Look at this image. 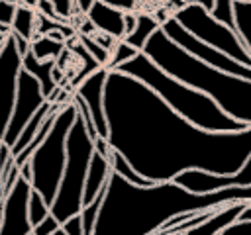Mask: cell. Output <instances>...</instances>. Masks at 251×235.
Returning <instances> with one entry per match:
<instances>
[{"label":"cell","mask_w":251,"mask_h":235,"mask_svg":"<svg viewBox=\"0 0 251 235\" xmlns=\"http://www.w3.org/2000/svg\"><path fill=\"white\" fill-rule=\"evenodd\" d=\"M210 16L214 20H218L220 24L235 29V22H233V0H214V4L210 8Z\"/></svg>","instance_id":"4316f807"},{"label":"cell","mask_w":251,"mask_h":235,"mask_svg":"<svg viewBox=\"0 0 251 235\" xmlns=\"http://www.w3.org/2000/svg\"><path fill=\"white\" fill-rule=\"evenodd\" d=\"M16 6H18V4L0 0V25H8V27H10L12 18H14V12H16Z\"/></svg>","instance_id":"d6a6232c"},{"label":"cell","mask_w":251,"mask_h":235,"mask_svg":"<svg viewBox=\"0 0 251 235\" xmlns=\"http://www.w3.org/2000/svg\"><path fill=\"white\" fill-rule=\"evenodd\" d=\"M20 70H22V55L16 47L12 33H8L0 43V139L12 114Z\"/></svg>","instance_id":"30bf717a"},{"label":"cell","mask_w":251,"mask_h":235,"mask_svg":"<svg viewBox=\"0 0 251 235\" xmlns=\"http://www.w3.org/2000/svg\"><path fill=\"white\" fill-rule=\"evenodd\" d=\"M35 12H37V14L47 16V18H51V20H59V18L55 16L53 4H51L49 0H37V4H35ZM59 22H61V20H59Z\"/></svg>","instance_id":"836d02e7"},{"label":"cell","mask_w":251,"mask_h":235,"mask_svg":"<svg viewBox=\"0 0 251 235\" xmlns=\"http://www.w3.org/2000/svg\"><path fill=\"white\" fill-rule=\"evenodd\" d=\"M184 2H190V0H184Z\"/></svg>","instance_id":"bcb514c9"},{"label":"cell","mask_w":251,"mask_h":235,"mask_svg":"<svg viewBox=\"0 0 251 235\" xmlns=\"http://www.w3.org/2000/svg\"><path fill=\"white\" fill-rule=\"evenodd\" d=\"M135 53H139V51H137V49H133L131 45H127L124 39H118V41L114 43V47L110 49V59H108L106 69H108V70H114L118 65H122V63H126V61H129Z\"/></svg>","instance_id":"484cf974"},{"label":"cell","mask_w":251,"mask_h":235,"mask_svg":"<svg viewBox=\"0 0 251 235\" xmlns=\"http://www.w3.org/2000/svg\"><path fill=\"white\" fill-rule=\"evenodd\" d=\"M92 153H94V139L90 137L80 114L76 112V118L67 133L63 174L55 198L49 206V213L59 223L78 213L82 208V188Z\"/></svg>","instance_id":"5b68a950"},{"label":"cell","mask_w":251,"mask_h":235,"mask_svg":"<svg viewBox=\"0 0 251 235\" xmlns=\"http://www.w3.org/2000/svg\"><path fill=\"white\" fill-rule=\"evenodd\" d=\"M124 27H126V35L135 27V14L133 12H124Z\"/></svg>","instance_id":"d590c367"},{"label":"cell","mask_w":251,"mask_h":235,"mask_svg":"<svg viewBox=\"0 0 251 235\" xmlns=\"http://www.w3.org/2000/svg\"><path fill=\"white\" fill-rule=\"evenodd\" d=\"M159 27H161V22L157 20V16H151V14H135V27L127 35H124L122 39L127 45H131L133 49L141 51L143 45L147 43V39L151 37V33L155 29H159Z\"/></svg>","instance_id":"ac0fdd59"},{"label":"cell","mask_w":251,"mask_h":235,"mask_svg":"<svg viewBox=\"0 0 251 235\" xmlns=\"http://www.w3.org/2000/svg\"><path fill=\"white\" fill-rule=\"evenodd\" d=\"M104 116L108 145L151 182L173 180L188 168L233 174L251 153V125L237 131L198 127L120 70H108Z\"/></svg>","instance_id":"6da1fadb"},{"label":"cell","mask_w":251,"mask_h":235,"mask_svg":"<svg viewBox=\"0 0 251 235\" xmlns=\"http://www.w3.org/2000/svg\"><path fill=\"white\" fill-rule=\"evenodd\" d=\"M237 219H251V202H247L245 204V208H243V212L239 213V217Z\"/></svg>","instance_id":"74e56055"},{"label":"cell","mask_w":251,"mask_h":235,"mask_svg":"<svg viewBox=\"0 0 251 235\" xmlns=\"http://www.w3.org/2000/svg\"><path fill=\"white\" fill-rule=\"evenodd\" d=\"M108 163H110V168H112V170H116L120 176H124V178H126L127 182H131V184H137V186H149V184H155V182H151V180L139 176V174L131 168V164H129L120 153H116L114 149L110 151Z\"/></svg>","instance_id":"603a6c76"},{"label":"cell","mask_w":251,"mask_h":235,"mask_svg":"<svg viewBox=\"0 0 251 235\" xmlns=\"http://www.w3.org/2000/svg\"><path fill=\"white\" fill-rule=\"evenodd\" d=\"M29 192H31L29 180L18 174L16 182L10 186V190L2 200L0 235H27L31 231V223L27 217Z\"/></svg>","instance_id":"8fae6325"},{"label":"cell","mask_w":251,"mask_h":235,"mask_svg":"<svg viewBox=\"0 0 251 235\" xmlns=\"http://www.w3.org/2000/svg\"><path fill=\"white\" fill-rule=\"evenodd\" d=\"M0 145H2V139H0ZM4 196H6V194H0V198H4Z\"/></svg>","instance_id":"7bdbcfd3"},{"label":"cell","mask_w":251,"mask_h":235,"mask_svg":"<svg viewBox=\"0 0 251 235\" xmlns=\"http://www.w3.org/2000/svg\"><path fill=\"white\" fill-rule=\"evenodd\" d=\"M92 2H94V0H75V6H76L82 14H86V10L92 6Z\"/></svg>","instance_id":"8d00e7d4"},{"label":"cell","mask_w":251,"mask_h":235,"mask_svg":"<svg viewBox=\"0 0 251 235\" xmlns=\"http://www.w3.org/2000/svg\"><path fill=\"white\" fill-rule=\"evenodd\" d=\"M141 53L165 72L204 92L229 118L251 125V80L227 74L194 57L171 37H167L161 27L151 33Z\"/></svg>","instance_id":"3957f363"},{"label":"cell","mask_w":251,"mask_h":235,"mask_svg":"<svg viewBox=\"0 0 251 235\" xmlns=\"http://www.w3.org/2000/svg\"><path fill=\"white\" fill-rule=\"evenodd\" d=\"M29 51L39 61H47V59L57 61L63 55V51H65V41L51 39L49 35H35L29 41Z\"/></svg>","instance_id":"7402d4cb"},{"label":"cell","mask_w":251,"mask_h":235,"mask_svg":"<svg viewBox=\"0 0 251 235\" xmlns=\"http://www.w3.org/2000/svg\"><path fill=\"white\" fill-rule=\"evenodd\" d=\"M76 118V106L73 100L65 102L53 123L51 129L47 131V135L43 137V141L33 149V153L27 157V166H29V184L31 190L39 192L41 198L51 206L61 174H63V166H65V145H67V133L73 125Z\"/></svg>","instance_id":"8992f818"},{"label":"cell","mask_w":251,"mask_h":235,"mask_svg":"<svg viewBox=\"0 0 251 235\" xmlns=\"http://www.w3.org/2000/svg\"><path fill=\"white\" fill-rule=\"evenodd\" d=\"M61 229H63L67 235H84V233H82V223H80V215H78V213H75V215H71L69 219H65V221L61 223Z\"/></svg>","instance_id":"1f68e13d"},{"label":"cell","mask_w":251,"mask_h":235,"mask_svg":"<svg viewBox=\"0 0 251 235\" xmlns=\"http://www.w3.org/2000/svg\"><path fill=\"white\" fill-rule=\"evenodd\" d=\"M35 22H37L35 8H27L24 4H18L14 18H12V24H10V31L31 41L35 37Z\"/></svg>","instance_id":"ffe728a7"},{"label":"cell","mask_w":251,"mask_h":235,"mask_svg":"<svg viewBox=\"0 0 251 235\" xmlns=\"http://www.w3.org/2000/svg\"><path fill=\"white\" fill-rule=\"evenodd\" d=\"M18 4H24V6H27V8H35V4H37V0H20Z\"/></svg>","instance_id":"ab89813d"},{"label":"cell","mask_w":251,"mask_h":235,"mask_svg":"<svg viewBox=\"0 0 251 235\" xmlns=\"http://www.w3.org/2000/svg\"><path fill=\"white\" fill-rule=\"evenodd\" d=\"M49 2L53 4L55 16H57L61 22L69 20V18L73 16V12H75V0H49Z\"/></svg>","instance_id":"4dcf8cb0"},{"label":"cell","mask_w":251,"mask_h":235,"mask_svg":"<svg viewBox=\"0 0 251 235\" xmlns=\"http://www.w3.org/2000/svg\"><path fill=\"white\" fill-rule=\"evenodd\" d=\"M45 102V96L41 92L39 82L27 72V70H20L18 74V86H16V96H14V104H12V114L8 119V125L2 133V143L12 147L20 135V131L24 129V125L27 123V119L35 114V110Z\"/></svg>","instance_id":"9c48e42d"},{"label":"cell","mask_w":251,"mask_h":235,"mask_svg":"<svg viewBox=\"0 0 251 235\" xmlns=\"http://www.w3.org/2000/svg\"><path fill=\"white\" fill-rule=\"evenodd\" d=\"M4 2H12V4H18L20 0H4Z\"/></svg>","instance_id":"b9f144b4"},{"label":"cell","mask_w":251,"mask_h":235,"mask_svg":"<svg viewBox=\"0 0 251 235\" xmlns=\"http://www.w3.org/2000/svg\"><path fill=\"white\" fill-rule=\"evenodd\" d=\"M90 24L98 29V31H104L116 39H122L126 35V27H124V12L102 2V0H94L92 6L86 10L84 14Z\"/></svg>","instance_id":"5bb4252c"},{"label":"cell","mask_w":251,"mask_h":235,"mask_svg":"<svg viewBox=\"0 0 251 235\" xmlns=\"http://www.w3.org/2000/svg\"><path fill=\"white\" fill-rule=\"evenodd\" d=\"M161 29L167 33V37H171L175 43H178L182 49H186L188 53H192L194 57L206 61L208 65L227 72V74H233V76H239V78H245V80H251V67L241 63V61H235L233 57L202 43L200 39H196L192 33H188L173 16L165 18L161 22Z\"/></svg>","instance_id":"ba28073f"},{"label":"cell","mask_w":251,"mask_h":235,"mask_svg":"<svg viewBox=\"0 0 251 235\" xmlns=\"http://www.w3.org/2000/svg\"><path fill=\"white\" fill-rule=\"evenodd\" d=\"M173 182H176L178 186L190 192H214L229 186H251V153L233 174H214L198 168H188L178 172L173 178Z\"/></svg>","instance_id":"7c38bea8"},{"label":"cell","mask_w":251,"mask_h":235,"mask_svg":"<svg viewBox=\"0 0 251 235\" xmlns=\"http://www.w3.org/2000/svg\"><path fill=\"white\" fill-rule=\"evenodd\" d=\"M102 2L114 6L122 12H133V8H135V0H102Z\"/></svg>","instance_id":"e575fe53"},{"label":"cell","mask_w":251,"mask_h":235,"mask_svg":"<svg viewBox=\"0 0 251 235\" xmlns=\"http://www.w3.org/2000/svg\"><path fill=\"white\" fill-rule=\"evenodd\" d=\"M110 163L104 155H100L98 151L92 153L90 163H88V170H86V178H84V188H82V206L90 204L96 194L106 186L108 176H110Z\"/></svg>","instance_id":"e0dca14e"},{"label":"cell","mask_w":251,"mask_h":235,"mask_svg":"<svg viewBox=\"0 0 251 235\" xmlns=\"http://www.w3.org/2000/svg\"><path fill=\"white\" fill-rule=\"evenodd\" d=\"M27 235H33V233H31V231H29V233H27Z\"/></svg>","instance_id":"f6af8a7d"},{"label":"cell","mask_w":251,"mask_h":235,"mask_svg":"<svg viewBox=\"0 0 251 235\" xmlns=\"http://www.w3.org/2000/svg\"><path fill=\"white\" fill-rule=\"evenodd\" d=\"M233 22H235V33L239 35L243 47L251 55V2L233 0Z\"/></svg>","instance_id":"44dd1931"},{"label":"cell","mask_w":251,"mask_h":235,"mask_svg":"<svg viewBox=\"0 0 251 235\" xmlns=\"http://www.w3.org/2000/svg\"><path fill=\"white\" fill-rule=\"evenodd\" d=\"M114 70L126 72L143 84H147L169 108H173L178 116L186 118L198 127L210 129V131H237L247 127L245 123L229 118L224 114L212 98H208L204 92L188 86L186 82L175 78L173 74L165 72L161 67H157L147 55L141 51L135 53L129 61L118 65Z\"/></svg>","instance_id":"277c9868"},{"label":"cell","mask_w":251,"mask_h":235,"mask_svg":"<svg viewBox=\"0 0 251 235\" xmlns=\"http://www.w3.org/2000/svg\"><path fill=\"white\" fill-rule=\"evenodd\" d=\"M47 213H49V204L41 198L39 192L31 190V192H29V198H27V217H29L31 227L37 225Z\"/></svg>","instance_id":"d4e9b609"},{"label":"cell","mask_w":251,"mask_h":235,"mask_svg":"<svg viewBox=\"0 0 251 235\" xmlns=\"http://www.w3.org/2000/svg\"><path fill=\"white\" fill-rule=\"evenodd\" d=\"M251 200V186L190 192L173 180L137 186L110 170L92 235H153L171 217Z\"/></svg>","instance_id":"7a4b0ae2"},{"label":"cell","mask_w":251,"mask_h":235,"mask_svg":"<svg viewBox=\"0 0 251 235\" xmlns=\"http://www.w3.org/2000/svg\"><path fill=\"white\" fill-rule=\"evenodd\" d=\"M2 39H4V35H2V33H0V43H2Z\"/></svg>","instance_id":"ee69618b"},{"label":"cell","mask_w":251,"mask_h":235,"mask_svg":"<svg viewBox=\"0 0 251 235\" xmlns=\"http://www.w3.org/2000/svg\"><path fill=\"white\" fill-rule=\"evenodd\" d=\"M247 2H251V0H247Z\"/></svg>","instance_id":"7dc6e473"},{"label":"cell","mask_w":251,"mask_h":235,"mask_svg":"<svg viewBox=\"0 0 251 235\" xmlns=\"http://www.w3.org/2000/svg\"><path fill=\"white\" fill-rule=\"evenodd\" d=\"M192 4H198V6H202L204 10H208L210 12V8H212V4H214V0H190Z\"/></svg>","instance_id":"f35d334b"},{"label":"cell","mask_w":251,"mask_h":235,"mask_svg":"<svg viewBox=\"0 0 251 235\" xmlns=\"http://www.w3.org/2000/svg\"><path fill=\"white\" fill-rule=\"evenodd\" d=\"M59 227H61V223H59L51 213H47L37 225L31 227V233H33V235H51V233L57 231Z\"/></svg>","instance_id":"f546056e"},{"label":"cell","mask_w":251,"mask_h":235,"mask_svg":"<svg viewBox=\"0 0 251 235\" xmlns=\"http://www.w3.org/2000/svg\"><path fill=\"white\" fill-rule=\"evenodd\" d=\"M57 104V100L55 102H51V100H45L37 110H35V114L27 119V123L24 125V129L20 131V135H18V139H16V143L10 147V151H12V155H18L31 139H33V135L37 133V129H39V125L43 123V119L47 118V114L53 110V106Z\"/></svg>","instance_id":"d6986e66"},{"label":"cell","mask_w":251,"mask_h":235,"mask_svg":"<svg viewBox=\"0 0 251 235\" xmlns=\"http://www.w3.org/2000/svg\"><path fill=\"white\" fill-rule=\"evenodd\" d=\"M251 202V200H239V202H233V204H226V206H220L206 221L178 233V235H218L227 223L235 221L239 217V213L243 212L245 204Z\"/></svg>","instance_id":"2e32d148"},{"label":"cell","mask_w":251,"mask_h":235,"mask_svg":"<svg viewBox=\"0 0 251 235\" xmlns=\"http://www.w3.org/2000/svg\"><path fill=\"white\" fill-rule=\"evenodd\" d=\"M55 63H57V61H53V59H47V61H39V59H35L33 53H31L29 49H27V53L22 55V69L27 70V72L39 82L45 100H51V102H53V100L57 98V94L61 92L59 84H57L55 78H53Z\"/></svg>","instance_id":"9a60e30c"},{"label":"cell","mask_w":251,"mask_h":235,"mask_svg":"<svg viewBox=\"0 0 251 235\" xmlns=\"http://www.w3.org/2000/svg\"><path fill=\"white\" fill-rule=\"evenodd\" d=\"M218 235H251V219H235L227 223Z\"/></svg>","instance_id":"f1b7e54d"},{"label":"cell","mask_w":251,"mask_h":235,"mask_svg":"<svg viewBox=\"0 0 251 235\" xmlns=\"http://www.w3.org/2000/svg\"><path fill=\"white\" fill-rule=\"evenodd\" d=\"M104 192H106V186L96 194V198H94L90 204L82 206L80 212H78V215H80V223H82V233H84V235H92V227H94V221H96V215H98V210H100Z\"/></svg>","instance_id":"cb8c5ba5"},{"label":"cell","mask_w":251,"mask_h":235,"mask_svg":"<svg viewBox=\"0 0 251 235\" xmlns=\"http://www.w3.org/2000/svg\"><path fill=\"white\" fill-rule=\"evenodd\" d=\"M78 41H80L82 47L96 59L98 65H102V67L108 65V59H110V51H108V49H104L102 45H98L90 35H82V33H78Z\"/></svg>","instance_id":"83f0119b"},{"label":"cell","mask_w":251,"mask_h":235,"mask_svg":"<svg viewBox=\"0 0 251 235\" xmlns=\"http://www.w3.org/2000/svg\"><path fill=\"white\" fill-rule=\"evenodd\" d=\"M106 76H108V69L98 67L96 70H92L88 76H84L75 86V94L84 102V106L92 118L94 131L102 139L108 137V123H106V116H104V82H106Z\"/></svg>","instance_id":"4fadbf2b"},{"label":"cell","mask_w":251,"mask_h":235,"mask_svg":"<svg viewBox=\"0 0 251 235\" xmlns=\"http://www.w3.org/2000/svg\"><path fill=\"white\" fill-rule=\"evenodd\" d=\"M173 18L188 31L192 33L196 39H200L202 43L233 57L235 61H241L245 65L251 67V55L247 53V49L243 47L239 35L235 33V29L220 24L218 20H214L210 16L208 10H204L198 4L186 2L182 8H178Z\"/></svg>","instance_id":"52a82bcc"},{"label":"cell","mask_w":251,"mask_h":235,"mask_svg":"<svg viewBox=\"0 0 251 235\" xmlns=\"http://www.w3.org/2000/svg\"><path fill=\"white\" fill-rule=\"evenodd\" d=\"M51 235H67V233H65V231H63V229H61V227H59V229H57V231H53V233H51Z\"/></svg>","instance_id":"60d3db41"}]
</instances>
